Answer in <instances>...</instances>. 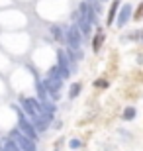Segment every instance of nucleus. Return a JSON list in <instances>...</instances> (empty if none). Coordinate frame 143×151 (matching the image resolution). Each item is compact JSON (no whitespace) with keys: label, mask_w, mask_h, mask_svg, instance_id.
Here are the masks:
<instances>
[{"label":"nucleus","mask_w":143,"mask_h":151,"mask_svg":"<svg viewBox=\"0 0 143 151\" xmlns=\"http://www.w3.org/2000/svg\"><path fill=\"white\" fill-rule=\"evenodd\" d=\"M94 86H96V88H106V86H108V81L98 78V81H94Z\"/></svg>","instance_id":"14"},{"label":"nucleus","mask_w":143,"mask_h":151,"mask_svg":"<svg viewBox=\"0 0 143 151\" xmlns=\"http://www.w3.org/2000/svg\"><path fill=\"white\" fill-rule=\"evenodd\" d=\"M141 16H143V4L139 6V12H137V14H135V18H137V20H139V18H141Z\"/></svg>","instance_id":"16"},{"label":"nucleus","mask_w":143,"mask_h":151,"mask_svg":"<svg viewBox=\"0 0 143 151\" xmlns=\"http://www.w3.org/2000/svg\"><path fill=\"white\" fill-rule=\"evenodd\" d=\"M43 88H45V92H47V96H49L51 100H57V98H59L61 81H57V78H47V81H43Z\"/></svg>","instance_id":"5"},{"label":"nucleus","mask_w":143,"mask_h":151,"mask_svg":"<svg viewBox=\"0 0 143 151\" xmlns=\"http://www.w3.org/2000/svg\"><path fill=\"white\" fill-rule=\"evenodd\" d=\"M65 41H67V47H71V49H75V51L80 49V45H83V35H80V29H78L77 24L67 28Z\"/></svg>","instance_id":"1"},{"label":"nucleus","mask_w":143,"mask_h":151,"mask_svg":"<svg viewBox=\"0 0 143 151\" xmlns=\"http://www.w3.org/2000/svg\"><path fill=\"white\" fill-rule=\"evenodd\" d=\"M57 67H59V73H61V78H69L71 75V67H69V59H67V53L63 49L57 51Z\"/></svg>","instance_id":"6"},{"label":"nucleus","mask_w":143,"mask_h":151,"mask_svg":"<svg viewBox=\"0 0 143 151\" xmlns=\"http://www.w3.org/2000/svg\"><path fill=\"white\" fill-rule=\"evenodd\" d=\"M49 32L53 34V37H55V41H59V43H65V35H63V29L59 28V26H51Z\"/></svg>","instance_id":"9"},{"label":"nucleus","mask_w":143,"mask_h":151,"mask_svg":"<svg viewBox=\"0 0 143 151\" xmlns=\"http://www.w3.org/2000/svg\"><path fill=\"white\" fill-rule=\"evenodd\" d=\"M14 110L18 112V129H20V132H22L24 135H28V137L35 139L37 135H35V128L32 126V122H29L28 118H26L22 112H20V108H18V106H14Z\"/></svg>","instance_id":"2"},{"label":"nucleus","mask_w":143,"mask_h":151,"mask_svg":"<svg viewBox=\"0 0 143 151\" xmlns=\"http://www.w3.org/2000/svg\"><path fill=\"white\" fill-rule=\"evenodd\" d=\"M69 145H71V149H78V147L83 145V143H80V141H78V139H73L71 143H69Z\"/></svg>","instance_id":"15"},{"label":"nucleus","mask_w":143,"mask_h":151,"mask_svg":"<svg viewBox=\"0 0 143 151\" xmlns=\"http://www.w3.org/2000/svg\"><path fill=\"white\" fill-rule=\"evenodd\" d=\"M80 88H83V86H80L78 83H75L71 86V90H69V96H71V98H77V96L80 94Z\"/></svg>","instance_id":"12"},{"label":"nucleus","mask_w":143,"mask_h":151,"mask_svg":"<svg viewBox=\"0 0 143 151\" xmlns=\"http://www.w3.org/2000/svg\"><path fill=\"white\" fill-rule=\"evenodd\" d=\"M102 43H104V32H102V29H98V32H96V35H94V41H92V51H94V53H98V51H100Z\"/></svg>","instance_id":"8"},{"label":"nucleus","mask_w":143,"mask_h":151,"mask_svg":"<svg viewBox=\"0 0 143 151\" xmlns=\"http://www.w3.org/2000/svg\"><path fill=\"white\" fill-rule=\"evenodd\" d=\"M14 143L22 151H37V145H35V139L28 137V135H24L20 129H18L16 134H14Z\"/></svg>","instance_id":"3"},{"label":"nucleus","mask_w":143,"mask_h":151,"mask_svg":"<svg viewBox=\"0 0 143 151\" xmlns=\"http://www.w3.org/2000/svg\"><path fill=\"white\" fill-rule=\"evenodd\" d=\"M118 8H120V0H114V2H112V6H110V12H108V26H112V24H114V18H116Z\"/></svg>","instance_id":"10"},{"label":"nucleus","mask_w":143,"mask_h":151,"mask_svg":"<svg viewBox=\"0 0 143 151\" xmlns=\"http://www.w3.org/2000/svg\"><path fill=\"white\" fill-rule=\"evenodd\" d=\"M22 100V106H24V110L29 114V116H37V114H41V102L39 100H35V98H20Z\"/></svg>","instance_id":"4"},{"label":"nucleus","mask_w":143,"mask_h":151,"mask_svg":"<svg viewBox=\"0 0 143 151\" xmlns=\"http://www.w3.org/2000/svg\"><path fill=\"white\" fill-rule=\"evenodd\" d=\"M4 151H22V149L14 143V139H6L4 141Z\"/></svg>","instance_id":"11"},{"label":"nucleus","mask_w":143,"mask_h":151,"mask_svg":"<svg viewBox=\"0 0 143 151\" xmlns=\"http://www.w3.org/2000/svg\"><path fill=\"white\" fill-rule=\"evenodd\" d=\"M132 4H126V6H121V12H120V16H118V28H124L127 24V20L132 18Z\"/></svg>","instance_id":"7"},{"label":"nucleus","mask_w":143,"mask_h":151,"mask_svg":"<svg viewBox=\"0 0 143 151\" xmlns=\"http://www.w3.org/2000/svg\"><path fill=\"white\" fill-rule=\"evenodd\" d=\"M135 108L133 106H129V108H126V112H124V120H133V118H135Z\"/></svg>","instance_id":"13"}]
</instances>
